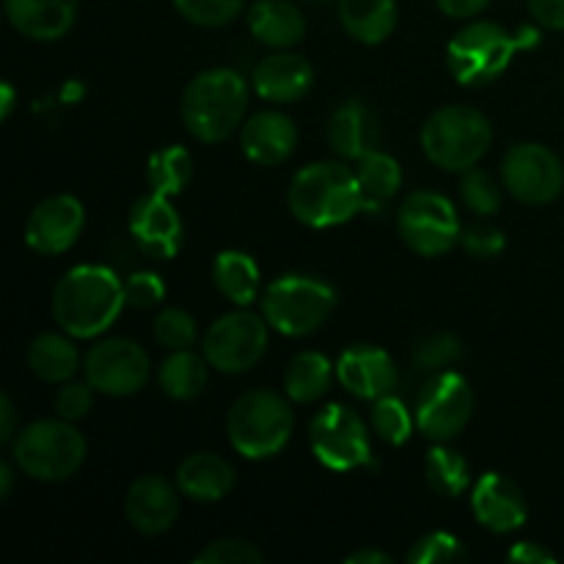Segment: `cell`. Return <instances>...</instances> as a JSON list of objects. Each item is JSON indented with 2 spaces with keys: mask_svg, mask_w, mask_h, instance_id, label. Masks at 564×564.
Returning a JSON list of instances; mask_svg holds the SVG:
<instances>
[{
  "mask_svg": "<svg viewBox=\"0 0 564 564\" xmlns=\"http://www.w3.org/2000/svg\"><path fill=\"white\" fill-rule=\"evenodd\" d=\"M127 306L124 281L102 264L66 270L53 290V317L72 339H97Z\"/></svg>",
  "mask_w": 564,
  "mask_h": 564,
  "instance_id": "6da1fadb",
  "label": "cell"
},
{
  "mask_svg": "<svg viewBox=\"0 0 564 564\" xmlns=\"http://www.w3.org/2000/svg\"><path fill=\"white\" fill-rule=\"evenodd\" d=\"M286 204L295 220L308 229H330L364 213L361 187L356 171L334 160L303 165L290 182Z\"/></svg>",
  "mask_w": 564,
  "mask_h": 564,
  "instance_id": "7a4b0ae2",
  "label": "cell"
},
{
  "mask_svg": "<svg viewBox=\"0 0 564 564\" xmlns=\"http://www.w3.org/2000/svg\"><path fill=\"white\" fill-rule=\"evenodd\" d=\"M248 86L240 72L204 69L187 83L182 94V121L202 143H220L246 124Z\"/></svg>",
  "mask_w": 564,
  "mask_h": 564,
  "instance_id": "3957f363",
  "label": "cell"
},
{
  "mask_svg": "<svg viewBox=\"0 0 564 564\" xmlns=\"http://www.w3.org/2000/svg\"><path fill=\"white\" fill-rule=\"evenodd\" d=\"M538 42L540 33L534 28L510 33L499 22L474 20L452 36L446 47V64L460 86H485L505 75L518 50L534 47Z\"/></svg>",
  "mask_w": 564,
  "mask_h": 564,
  "instance_id": "277c9868",
  "label": "cell"
},
{
  "mask_svg": "<svg viewBox=\"0 0 564 564\" xmlns=\"http://www.w3.org/2000/svg\"><path fill=\"white\" fill-rule=\"evenodd\" d=\"M88 455L86 435L66 419H42L22 427L11 441V460L36 482H64L75 477Z\"/></svg>",
  "mask_w": 564,
  "mask_h": 564,
  "instance_id": "5b68a950",
  "label": "cell"
},
{
  "mask_svg": "<svg viewBox=\"0 0 564 564\" xmlns=\"http://www.w3.org/2000/svg\"><path fill=\"white\" fill-rule=\"evenodd\" d=\"M295 416L286 397L275 391H246L226 413V435L237 455L246 460H270L292 438Z\"/></svg>",
  "mask_w": 564,
  "mask_h": 564,
  "instance_id": "8992f818",
  "label": "cell"
},
{
  "mask_svg": "<svg viewBox=\"0 0 564 564\" xmlns=\"http://www.w3.org/2000/svg\"><path fill=\"white\" fill-rule=\"evenodd\" d=\"M419 141L430 163L463 174L488 154L494 143V127L482 110L468 105H446L424 121Z\"/></svg>",
  "mask_w": 564,
  "mask_h": 564,
  "instance_id": "52a82bcc",
  "label": "cell"
},
{
  "mask_svg": "<svg viewBox=\"0 0 564 564\" xmlns=\"http://www.w3.org/2000/svg\"><path fill=\"white\" fill-rule=\"evenodd\" d=\"M336 308V290L312 275H281L262 295V314L284 336H308L328 323Z\"/></svg>",
  "mask_w": 564,
  "mask_h": 564,
  "instance_id": "ba28073f",
  "label": "cell"
},
{
  "mask_svg": "<svg viewBox=\"0 0 564 564\" xmlns=\"http://www.w3.org/2000/svg\"><path fill=\"white\" fill-rule=\"evenodd\" d=\"M397 231L402 242L419 257H444L460 246V215L446 196L416 191L402 198L397 209Z\"/></svg>",
  "mask_w": 564,
  "mask_h": 564,
  "instance_id": "9c48e42d",
  "label": "cell"
},
{
  "mask_svg": "<svg viewBox=\"0 0 564 564\" xmlns=\"http://www.w3.org/2000/svg\"><path fill=\"white\" fill-rule=\"evenodd\" d=\"M268 328L264 314L259 317L242 306L237 312L220 314L202 336L204 358L209 361V367L224 375L251 372L268 352Z\"/></svg>",
  "mask_w": 564,
  "mask_h": 564,
  "instance_id": "30bf717a",
  "label": "cell"
},
{
  "mask_svg": "<svg viewBox=\"0 0 564 564\" xmlns=\"http://www.w3.org/2000/svg\"><path fill=\"white\" fill-rule=\"evenodd\" d=\"M308 446L314 457L330 471H356L372 466V444L369 430L352 408L334 405L323 408L308 427Z\"/></svg>",
  "mask_w": 564,
  "mask_h": 564,
  "instance_id": "8fae6325",
  "label": "cell"
},
{
  "mask_svg": "<svg viewBox=\"0 0 564 564\" xmlns=\"http://www.w3.org/2000/svg\"><path fill=\"white\" fill-rule=\"evenodd\" d=\"M413 413H416V427L424 438L446 444V441L457 438L471 422V386L455 369H441L422 386Z\"/></svg>",
  "mask_w": 564,
  "mask_h": 564,
  "instance_id": "7c38bea8",
  "label": "cell"
},
{
  "mask_svg": "<svg viewBox=\"0 0 564 564\" xmlns=\"http://www.w3.org/2000/svg\"><path fill=\"white\" fill-rule=\"evenodd\" d=\"M83 375L97 394L132 397L152 378V361L138 341L110 336L86 352Z\"/></svg>",
  "mask_w": 564,
  "mask_h": 564,
  "instance_id": "4fadbf2b",
  "label": "cell"
},
{
  "mask_svg": "<svg viewBox=\"0 0 564 564\" xmlns=\"http://www.w3.org/2000/svg\"><path fill=\"white\" fill-rule=\"evenodd\" d=\"M501 182L523 204H551L564 191L562 160L543 143H516L501 160Z\"/></svg>",
  "mask_w": 564,
  "mask_h": 564,
  "instance_id": "5bb4252c",
  "label": "cell"
},
{
  "mask_svg": "<svg viewBox=\"0 0 564 564\" xmlns=\"http://www.w3.org/2000/svg\"><path fill=\"white\" fill-rule=\"evenodd\" d=\"M83 226H86L83 202L69 193H61V196L44 198L28 215L25 242L31 251L42 253V257H58L80 240Z\"/></svg>",
  "mask_w": 564,
  "mask_h": 564,
  "instance_id": "9a60e30c",
  "label": "cell"
},
{
  "mask_svg": "<svg viewBox=\"0 0 564 564\" xmlns=\"http://www.w3.org/2000/svg\"><path fill=\"white\" fill-rule=\"evenodd\" d=\"M180 485L160 474H143L127 488L124 516L135 532L147 538L165 534L180 518Z\"/></svg>",
  "mask_w": 564,
  "mask_h": 564,
  "instance_id": "2e32d148",
  "label": "cell"
},
{
  "mask_svg": "<svg viewBox=\"0 0 564 564\" xmlns=\"http://www.w3.org/2000/svg\"><path fill=\"white\" fill-rule=\"evenodd\" d=\"M130 235L147 257L171 259L182 248V218L169 196L149 191L130 209Z\"/></svg>",
  "mask_w": 564,
  "mask_h": 564,
  "instance_id": "e0dca14e",
  "label": "cell"
},
{
  "mask_svg": "<svg viewBox=\"0 0 564 564\" xmlns=\"http://www.w3.org/2000/svg\"><path fill=\"white\" fill-rule=\"evenodd\" d=\"M336 380L358 400L375 402L394 394L400 375L383 347L352 345L336 361Z\"/></svg>",
  "mask_w": 564,
  "mask_h": 564,
  "instance_id": "ac0fdd59",
  "label": "cell"
},
{
  "mask_svg": "<svg viewBox=\"0 0 564 564\" xmlns=\"http://www.w3.org/2000/svg\"><path fill=\"white\" fill-rule=\"evenodd\" d=\"M471 512L479 527H485L488 532L510 534L527 523L529 505L512 479H507L505 474L488 471L474 485Z\"/></svg>",
  "mask_w": 564,
  "mask_h": 564,
  "instance_id": "d6986e66",
  "label": "cell"
},
{
  "mask_svg": "<svg viewBox=\"0 0 564 564\" xmlns=\"http://www.w3.org/2000/svg\"><path fill=\"white\" fill-rule=\"evenodd\" d=\"M253 91L259 99L273 105H292L301 102L314 83V69L303 55L290 53V50H279V53L268 55L253 66Z\"/></svg>",
  "mask_w": 564,
  "mask_h": 564,
  "instance_id": "ffe728a7",
  "label": "cell"
},
{
  "mask_svg": "<svg viewBox=\"0 0 564 564\" xmlns=\"http://www.w3.org/2000/svg\"><path fill=\"white\" fill-rule=\"evenodd\" d=\"M297 147L295 121L281 110H259L240 127V149L251 163L273 169L286 163Z\"/></svg>",
  "mask_w": 564,
  "mask_h": 564,
  "instance_id": "44dd1931",
  "label": "cell"
},
{
  "mask_svg": "<svg viewBox=\"0 0 564 564\" xmlns=\"http://www.w3.org/2000/svg\"><path fill=\"white\" fill-rule=\"evenodd\" d=\"M6 20L31 42H58L77 20V0H3Z\"/></svg>",
  "mask_w": 564,
  "mask_h": 564,
  "instance_id": "7402d4cb",
  "label": "cell"
},
{
  "mask_svg": "<svg viewBox=\"0 0 564 564\" xmlns=\"http://www.w3.org/2000/svg\"><path fill=\"white\" fill-rule=\"evenodd\" d=\"M237 482V474L226 457L213 455V452H198V455L185 457L176 468V485L182 496L198 505H215L226 499Z\"/></svg>",
  "mask_w": 564,
  "mask_h": 564,
  "instance_id": "603a6c76",
  "label": "cell"
},
{
  "mask_svg": "<svg viewBox=\"0 0 564 564\" xmlns=\"http://www.w3.org/2000/svg\"><path fill=\"white\" fill-rule=\"evenodd\" d=\"M328 141L339 158L345 160H361L364 154L380 149V124L378 116L369 105L350 99L336 113L330 116L328 124Z\"/></svg>",
  "mask_w": 564,
  "mask_h": 564,
  "instance_id": "cb8c5ba5",
  "label": "cell"
},
{
  "mask_svg": "<svg viewBox=\"0 0 564 564\" xmlns=\"http://www.w3.org/2000/svg\"><path fill=\"white\" fill-rule=\"evenodd\" d=\"M248 31L264 47L292 50L306 36V17L290 0H257L248 9Z\"/></svg>",
  "mask_w": 564,
  "mask_h": 564,
  "instance_id": "d4e9b609",
  "label": "cell"
},
{
  "mask_svg": "<svg viewBox=\"0 0 564 564\" xmlns=\"http://www.w3.org/2000/svg\"><path fill=\"white\" fill-rule=\"evenodd\" d=\"M397 0H339V22L361 44H383L397 28Z\"/></svg>",
  "mask_w": 564,
  "mask_h": 564,
  "instance_id": "484cf974",
  "label": "cell"
},
{
  "mask_svg": "<svg viewBox=\"0 0 564 564\" xmlns=\"http://www.w3.org/2000/svg\"><path fill=\"white\" fill-rule=\"evenodd\" d=\"M213 284L235 306L246 308L262 292V273L246 251H220L213 262Z\"/></svg>",
  "mask_w": 564,
  "mask_h": 564,
  "instance_id": "4316f807",
  "label": "cell"
},
{
  "mask_svg": "<svg viewBox=\"0 0 564 564\" xmlns=\"http://www.w3.org/2000/svg\"><path fill=\"white\" fill-rule=\"evenodd\" d=\"M28 367L44 383H66L83 367L80 352L72 345L69 334H39L28 345Z\"/></svg>",
  "mask_w": 564,
  "mask_h": 564,
  "instance_id": "83f0119b",
  "label": "cell"
},
{
  "mask_svg": "<svg viewBox=\"0 0 564 564\" xmlns=\"http://www.w3.org/2000/svg\"><path fill=\"white\" fill-rule=\"evenodd\" d=\"M356 176L358 187H361L364 213H383L391 202H394L397 191L402 187V169L391 154L375 152L364 154L356 160Z\"/></svg>",
  "mask_w": 564,
  "mask_h": 564,
  "instance_id": "f1b7e54d",
  "label": "cell"
},
{
  "mask_svg": "<svg viewBox=\"0 0 564 564\" xmlns=\"http://www.w3.org/2000/svg\"><path fill=\"white\" fill-rule=\"evenodd\" d=\"M336 378V364L317 350H303L286 364L284 369V391L297 405L317 402L319 397L328 394L330 380Z\"/></svg>",
  "mask_w": 564,
  "mask_h": 564,
  "instance_id": "f546056e",
  "label": "cell"
},
{
  "mask_svg": "<svg viewBox=\"0 0 564 564\" xmlns=\"http://www.w3.org/2000/svg\"><path fill=\"white\" fill-rule=\"evenodd\" d=\"M209 380V361L204 352L193 350H171V356L160 364L158 383L165 397L176 402H191L207 389Z\"/></svg>",
  "mask_w": 564,
  "mask_h": 564,
  "instance_id": "4dcf8cb0",
  "label": "cell"
},
{
  "mask_svg": "<svg viewBox=\"0 0 564 564\" xmlns=\"http://www.w3.org/2000/svg\"><path fill=\"white\" fill-rule=\"evenodd\" d=\"M193 180V154L185 147H165L147 163V185L160 196H180Z\"/></svg>",
  "mask_w": 564,
  "mask_h": 564,
  "instance_id": "1f68e13d",
  "label": "cell"
},
{
  "mask_svg": "<svg viewBox=\"0 0 564 564\" xmlns=\"http://www.w3.org/2000/svg\"><path fill=\"white\" fill-rule=\"evenodd\" d=\"M424 477H427L430 490L444 499H457L471 485L466 457L446 444H435L430 449L427 460H424Z\"/></svg>",
  "mask_w": 564,
  "mask_h": 564,
  "instance_id": "d6a6232c",
  "label": "cell"
},
{
  "mask_svg": "<svg viewBox=\"0 0 564 564\" xmlns=\"http://www.w3.org/2000/svg\"><path fill=\"white\" fill-rule=\"evenodd\" d=\"M372 427L383 444L405 446L411 441L413 427H416V413L408 411L400 397H380V400H375L372 408Z\"/></svg>",
  "mask_w": 564,
  "mask_h": 564,
  "instance_id": "836d02e7",
  "label": "cell"
},
{
  "mask_svg": "<svg viewBox=\"0 0 564 564\" xmlns=\"http://www.w3.org/2000/svg\"><path fill=\"white\" fill-rule=\"evenodd\" d=\"M501 191L505 187L496 182L494 174H488L485 169H468L463 171L460 176V196H463V204H466L468 209H471L474 215H479V218H494L496 213L501 209Z\"/></svg>",
  "mask_w": 564,
  "mask_h": 564,
  "instance_id": "e575fe53",
  "label": "cell"
},
{
  "mask_svg": "<svg viewBox=\"0 0 564 564\" xmlns=\"http://www.w3.org/2000/svg\"><path fill=\"white\" fill-rule=\"evenodd\" d=\"M463 345L455 334L449 330H435V334L422 336V339L413 341L411 347V361L419 369H427V372H441V369H449L452 364L460 361Z\"/></svg>",
  "mask_w": 564,
  "mask_h": 564,
  "instance_id": "d590c367",
  "label": "cell"
},
{
  "mask_svg": "<svg viewBox=\"0 0 564 564\" xmlns=\"http://www.w3.org/2000/svg\"><path fill=\"white\" fill-rule=\"evenodd\" d=\"M152 334L165 350H191L198 339L196 319L185 308H163L154 317Z\"/></svg>",
  "mask_w": 564,
  "mask_h": 564,
  "instance_id": "8d00e7d4",
  "label": "cell"
},
{
  "mask_svg": "<svg viewBox=\"0 0 564 564\" xmlns=\"http://www.w3.org/2000/svg\"><path fill=\"white\" fill-rule=\"evenodd\" d=\"M187 22L198 28H224L242 14L246 0H171Z\"/></svg>",
  "mask_w": 564,
  "mask_h": 564,
  "instance_id": "74e56055",
  "label": "cell"
},
{
  "mask_svg": "<svg viewBox=\"0 0 564 564\" xmlns=\"http://www.w3.org/2000/svg\"><path fill=\"white\" fill-rule=\"evenodd\" d=\"M468 560V551L463 549L460 540L452 532H430L422 540L413 543L408 551V562L411 564H449Z\"/></svg>",
  "mask_w": 564,
  "mask_h": 564,
  "instance_id": "f35d334b",
  "label": "cell"
},
{
  "mask_svg": "<svg viewBox=\"0 0 564 564\" xmlns=\"http://www.w3.org/2000/svg\"><path fill=\"white\" fill-rule=\"evenodd\" d=\"M196 564H257L264 562V551H259L257 545L248 543L240 538H226L215 540L207 549H202L196 554Z\"/></svg>",
  "mask_w": 564,
  "mask_h": 564,
  "instance_id": "ab89813d",
  "label": "cell"
},
{
  "mask_svg": "<svg viewBox=\"0 0 564 564\" xmlns=\"http://www.w3.org/2000/svg\"><path fill=\"white\" fill-rule=\"evenodd\" d=\"M460 246L474 259H494L507 248V237L494 224H468L460 231Z\"/></svg>",
  "mask_w": 564,
  "mask_h": 564,
  "instance_id": "60d3db41",
  "label": "cell"
},
{
  "mask_svg": "<svg viewBox=\"0 0 564 564\" xmlns=\"http://www.w3.org/2000/svg\"><path fill=\"white\" fill-rule=\"evenodd\" d=\"M94 394L91 383H75V380H66L61 383L58 394H55V416L66 419V422H80L91 413L94 408Z\"/></svg>",
  "mask_w": 564,
  "mask_h": 564,
  "instance_id": "b9f144b4",
  "label": "cell"
},
{
  "mask_svg": "<svg viewBox=\"0 0 564 564\" xmlns=\"http://www.w3.org/2000/svg\"><path fill=\"white\" fill-rule=\"evenodd\" d=\"M124 295H127V306L154 308L158 303H163L165 284L158 273L141 270V273H132L130 279L124 281Z\"/></svg>",
  "mask_w": 564,
  "mask_h": 564,
  "instance_id": "7bdbcfd3",
  "label": "cell"
},
{
  "mask_svg": "<svg viewBox=\"0 0 564 564\" xmlns=\"http://www.w3.org/2000/svg\"><path fill=\"white\" fill-rule=\"evenodd\" d=\"M534 22L549 31H564V0H527Z\"/></svg>",
  "mask_w": 564,
  "mask_h": 564,
  "instance_id": "ee69618b",
  "label": "cell"
},
{
  "mask_svg": "<svg viewBox=\"0 0 564 564\" xmlns=\"http://www.w3.org/2000/svg\"><path fill=\"white\" fill-rule=\"evenodd\" d=\"M507 560L516 562V564H554L556 556L551 554L549 549H543L540 543H516L510 551H507Z\"/></svg>",
  "mask_w": 564,
  "mask_h": 564,
  "instance_id": "f6af8a7d",
  "label": "cell"
},
{
  "mask_svg": "<svg viewBox=\"0 0 564 564\" xmlns=\"http://www.w3.org/2000/svg\"><path fill=\"white\" fill-rule=\"evenodd\" d=\"M438 9L452 20H474L490 6V0H435Z\"/></svg>",
  "mask_w": 564,
  "mask_h": 564,
  "instance_id": "bcb514c9",
  "label": "cell"
},
{
  "mask_svg": "<svg viewBox=\"0 0 564 564\" xmlns=\"http://www.w3.org/2000/svg\"><path fill=\"white\" fill-rule=\"evenodd\" d=\"M17 411L14 405H11V397L3 394L0 397V441L3 444H11L14 441V433H17Z\"/></svg>",
  "mask_w": 564,
  "mask_h": 564,
  "instance_id": "7dc6e473",
  "label": "cell"
},
{
  "mask_svg": "<svg viewBox=\"0 0 564 564\" xmlns=\"http://www.w3.org/2000/svg\"><path fill=\"white\" fill-rule=\"evenodd\" d=\"M347 564H391V556L383 554V551H375V549H361L356 554H350L345 560Z\"/></svg>",
  "mask_w": 564,
  "mask_h": 564,
  "instance_id": "c3c4849f",
  "label": "cell"
},
{
  "mask_svg": "<svg viewBox=\"0 0 564 564\" xmlns=\"http://www.w3.org/2000/svg\"><path fill=\"white\" fill-rule=\"evenodd\" d=\"M14 463V460H11ZM9 460L0 463V499H9L11 496V485H14V468H11Z\"/></svg>",
  "mask_w": 564,
  "mask_h": 564,
  "instance_id": "681fc988",
  "label": "cell"
},
{
  "mask_svg": "<svg viewBox=\"0 0 564 564\" xmlns=\"http://www.w3.org/2000/svg\"><path fill=\"white\" fill-rule=\"evenodd\" d=\"M0 94H3V102H0V116H3V119H9L11 108H14V88H11V83H3V86H0Z\"/></svg>",
  "mask_w": 564,
  "mask_h": 564,
  "instance_id": "f907efd6",
  "label": "cell"
},
{
  "mask_svg": "<svg viewBox=\"0 0 564 564\" xmlns=\"http://www.w3.org/2000/svg\"><path fill=\"white\" fill-rule=\"evenodd\" d=\"M317 3H323V0H317Z\"/></svg>",
  "mask_w": 564,
  "mask_h": 564,
  "instance_id": "816d5d0a",
  "label": "cell"
}]
</instances>
